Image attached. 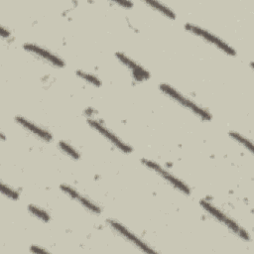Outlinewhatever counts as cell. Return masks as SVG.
<instances>
[{"label":"cell","mask_w":254,"mask_h":254,"mask_svg":"<svg viewBox=\"0 0 254 254\" xmlns=\"http://www.w3.org/2000/svg\"><path fill=\"white\" fill-rule=\"evenodd\" d=\"M28 208H29V211L32 214H34L35 216H37L38 218H40V219H42L44 221H49L50 220L49 214L46 211H44L43 209H41V208H39V207H37L35 205H29Z\"/></svg>","instance_id":"4fadbf2b"},{"label":"cell","mask_w":254,"mask_h":254,"mask_svg":"<svg viewBox=\"0 0 254 254\" xmlns=\"http://www.w3.org/2000/svg\"><path fill=\"white\" fill-rule=\"evenodd\" d=\"M1 190H2V192H3L6 196H8L9 198H12V199H18V197H19V195H18V193H17V191H16V190H12L11 188L7 187V186H6V185H4V184H2V185H1Z\"/></svg>","instance_id":"2e32d148"},{"label":"cell","mask_w":254,"mask_h":254,"mask_svg":"<svg viewBox=\"0 0 254 254\" xmlns=\"http://www.w3.org/2000/svg\"><path fill=\"white\" fill-rule=\"evenodd\" d=\"M186 29H188L191 33H193V34L203 38L207 42L215 45L217 48H219L220 50L224 51L226 54H228L230 56H235V54H236L235 51L229 45H227L222 40H220L218 37L214 36L213 34L209 33L208 31H205V30H203V29H201L199 27H196V26H193V25H190V24H187L186 25Z\"/></svg>","instance_id":"3957f363"},{"label":"cell","mask_w":254,"mask_h":254,"mask_svg":"<svg viewBox=\"0 0 254 254\" xmlns=\"http://www.w3.org/2000/svg\"><path fill=\"white\" fill-rule=\"evenodd\" d=\"M109 224L114 228V230H116L119 234H121L123 237H125L127 240H129L130 242H132L135 246H137L139 249H141L144 252L147 253H154L155 251L150 248L145 242H143L142 240H140L136 235H134L133 233H131L127 228H125L123 225H121L119 222L114 221V220H108Z\"/></svg>","instance_id":"8992f818"},{"label":"cell","mask_w":254,"mask_h":254,"mask_svg":"<svg viewBox=\"0 0 254 254\" xmlns=\"http://www.w3.org/2000/svg\"><path fill=\"white\" fill-rule=\"evenodd\" d=\"M24 49L29 51V52H31V53H34V54L40 56L41 58L47 60L49 63L53 64L54 65H57V66H60V67L64 65V62L60 58H58L57 56H55L51 52H49V51H47V50H45V49H43L41 47H38V46H36L34 44H25L24 45Z\"/></svg>","instance_id":"52a82bcc"},{"label":"cell","mask_w":254,"mask_h":254,"mask_svg":"<svg viewBox=\"0 0 254 254\" xmlns=\"http://www.w3.org/2000/svg\"><path fill=\"white\" fill-rule=\"evenodd\" d=\"M61 189L63 190L64 192H65L66 194H68L71 198H74V199L78 200L84 207L88 208L90 211L95 212V213H99V212H100V209H99V207H98L96 204H94L93 202H91L88 198H86V197L82 196L81 194H79L74 189L70 188L69 186H65V185H62V186H61Z\"/></svg>","instance_id":"9c48e42d"},{"label":"cell","mask_w":254,"mask_h":254,"mask_svg":"<svg viewBox=\"0 0 254 254\" xmlns=\"http://www.w3.org/2000/svg\"><path fill=\"white\" fill-rule=\"evenodd\" d=\"M15 119H16V121H17L20 125H22L25 129L29 130L30 132H32V133L35 134L36 136H38V137H40V138H42V139H44V140H46V141L52 140V135H51L48 131L42 129L41 127H39V126H37V125H35L34 123L28 121L27 119H25V118H23V117H16Z\"/></svg>","instance_id":"30bf717a"},{"label":"cell","mask_w":254,"mask_h":254,"mask_svg":"<svg viewBox=\"0 0 254 254\" xmlns=\"http://www.w3.org/2000/svg\"><path fill=\"white\" fill-rule=\"evenodd\" d=\"M229 135L233 139H235L238 143L243 145L246 149H248L250 152H253V145H252V143L248 139H246L245 137H243L242 135H240V134H238L236 132H229Z\"/></svg>","instance_id":"7c38bea8"},{"label":"cell","mask_w":254,"mask_h":254,"mask_svg":"<svg viewBox=\"0 0 254 254\" xmlns=\"http://www.w3.org/2000/svg\"><path fill=\"white\" fill-rule=\"evenodd\" d=\"M76 73H77V75L80 76L81 78H83V79L89 81L90 83H92V84H94V85H96V86H99V85L101 84L100 80H99L96 76H94V75H92V74H90V73H87V72H84V71H81V70H77Z\"/></svg>","instance_id":"5bb4252c"},{"label":"cell","mask_w":254,"mask_h":254,"mask_svg":"<svg viewBox=\"0 0 254 254\" xmlns=\"http://www.w3.org/2000/svg\"><path fill=\"white\" fill-rule=\"evenodd\" d=\"M88 123L91 127H93L94 129H96L101 135H103L108 141H110L112 144H114L117 148H119L121 151L125 152V153H129L131 152V147L128 146L127 144H125L122 140H120L114 133H112L110 130H108L106 127H104L103 125H101L99 122H97L94 119H88Z\"/></svg>","instance_id":"5b68a950"},{"label":"cell","mask_w":254,"mask_h":254,"mask_svg":"<svg viewBox=\"0 0 254 254\" xmlns=\"http://www.w3.org/2000/svg\"><path fill=\"white\" fill-rule=\"evenodd\" d=\"M60 147L63 151H64L66 154H68L71 158H73V159H78L79 158V154L68 144H66L64 142H60Z\"/></svg>","instance_id":"9a60e30c"},{"label":"cell","mask_w":254,"mask_h":254,"mask_svg":"<svg viewBox=\"0 0 254 254\" xmlns=\"http://www.w3.org/2000/svg\"><path fill=\"white\" fill-rule=\"evenodd\" d=\"M148 168L154 170L156 173H158L162 178H164L168 183H170L172 186H174L176 189H178L179 190L183 191L184 193H190V189L188 188L187 185H185L182 181H180L178 178H176L175 176H173L172 174H170L169 172H167L166 170H164L160 165L150 161V160H143L142 161Z\"/></svg>","instance_id":"277c9868"},{"label":"cell","mask_w":254,"mask_h":254,"mask_svg":"<svg viewBox=\"0 0 254 254\" xmlns=\"http://www.w3.org/2000/svg\"><path fill=\"white\" fill-rule=\"evenodd\" d=\"M160 88L163 92H165L167 95H169L171 98H173L174 100L178 101L179 103H181L183 106L189 108L190 110H191L192 112H194L196 115H198L199 117H201L204 120H209L211 118V115L204 109H202L200 106L196 105L194 102H192L191 100L188 99L187 97H185L184 95H182L180 92H178L176 89H174L172 86L163 83L160 85Z\"/></svg>","instance_id":"6da1fadb"},{"label":"cell","mask_w":254,"mask_h":254,"mask_svg":"<svg viewBox=\"0 0 254 254\" xmlns=\"http://www.w3.org/2000/svg\"><path fill=\"white\" fill-rule=\"evenodd\" d=\"M201 206L208 211L213 217H215L217 220H219L220 222L224 223L228 228H230L233 232H235L236 234H238L240 237H242L243 239H249V236L247 234V232L241 228L234 220H232L231 218L227 217L224 213H222L219 209H217L215 206H213L212 204H210L209 202H207L206 200H201L200 201Z\"/></svg>","instance_id":"7a4b0ae2"},{"label":"cell","mask_w":254,"mask_h":254,"mask_svg":"<svg viewBox=\"0 0 254 254\" xmlns=\"http://www.w3.org/2000/svg\"><path fill=\"white\" fill-rule=\"evenodd\" d=\"M31 251H33V252H48L47 250H45V249H42V248H37L36 246H33V247H31Z\"/></svg>","instance_id":"e0dca14e"},{"label":"cell","mask_w":254,"mask_h":254,"mask_svg":"<svg viewBox=\"0 0 254 254\" xmlns=\"http://www.w3.org/2000/svg\"><path fill=\"white\" fill-rule=\"evenodd\" d=\"M116 57L118 58V60L120 62H122L130 70L131 72L133 73L134 77L138 80H142V79H147L150 75H149V72L144 69L142 66H140L139 64H137L136 63H134L131 59H129L127 56L121 54V53H117L116 54Z\"/></svg>","instance_id":"ba28073f"},{"label":"cell","mask_w":254,"mask_h":254,"mask_svg":"<svg viewBox=\"0 0 254 254\" xmlns=\"http://www.w3.org/2000/svg\"><path fill=\"white\" fill-rule=\"evenodd\" d=\"M147 4H149L150 6H152L153 8H155L156 10L162 12L165 16L170 17L172 19H174L176 17V15L174 14V12L172 10H170L168 7H166L165 5H163L160 2H156V1H147Z\"/></svg>","instance_id":"8fae6325"}]
</instances>
